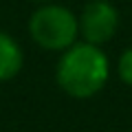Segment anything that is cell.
Listing matches in <instances>:
<instances>
[{"instance_id":"obj_1","label":"cell","mask_w":132,"mask_h":132,"mask_svg":"<svg viewBox=\"0 0 132 132\" xmlns=\"http://www.w3.org/2000/svg\"><path fill=\"white\" fill-rule=\"evenodd\" d=\"M108 81V57L97 44H73L57 64V84L66 95L88 99Z\"/></svg>"},{"instance_id":"obj_2","label":"cell","mask_w":132,"mask_h":132,"mask_svg":"<svg viewBox=\"0 0 132 132\" xmlns=\"http://www.w3.org/2000/svg\"><path fill=\"white\" fill-rule=\"evenodd\" d=\"M29 33L46 51H66L75 44L79 33V20L66 7L44 5L29 20Z\"/></svg>"},{"instance_id":"obj_3","label":"cell","mask_w":132,"mask_h":132,"mask_svg":"<svg viewBox=\"0 0 132 132\" xmlns=\"http://www.w3.org/2000/svg\"><path fill=\"white\" fill-rule=\"evenodd\" d=\"M119 13L108 0H93L84 7L79 18V31L90 44H104L117 33Z\"/></svg>"},{"instance_id":"obj_4","label":"cell","mask_w":132,"mask_h":132,"mask_svg":"<svg viewBox=\"0 0 132 132\" xmlns=\"http://www.w3.org/2000/svg\"><path fill=\"white\" fill-rule=\"evenodd\" d=\"M22 48L11 35L0 31V81H9L22 68Z\"/></svg>"},{"instance_id":"obj_5","label":"cell","mask_w":132,"mask_h":132,"mask_svg":"<svg viewBox=\"0 0 132 132\" xmlns=\"http://www.w3.org/2000/svg\"><path fill=\"white\" fill-rule=\"evenodd\" d=\"M119 77L123 84L132 86V48L123 51V55L119 57Z\"/></svg>"},{"instance_id":"obj_6","label":"cell","mask_w":132,"mask_h":132,"mask_svg":"<svg viewBox=\"0 0 132 132\" xmlns=\"http://www.w3.org/2000/svg\"><path fill=\"white\" fill-rule=\"evenodd\" d=\"M35 2H53V0H35Z\"/></svg>"}]
</instances>
